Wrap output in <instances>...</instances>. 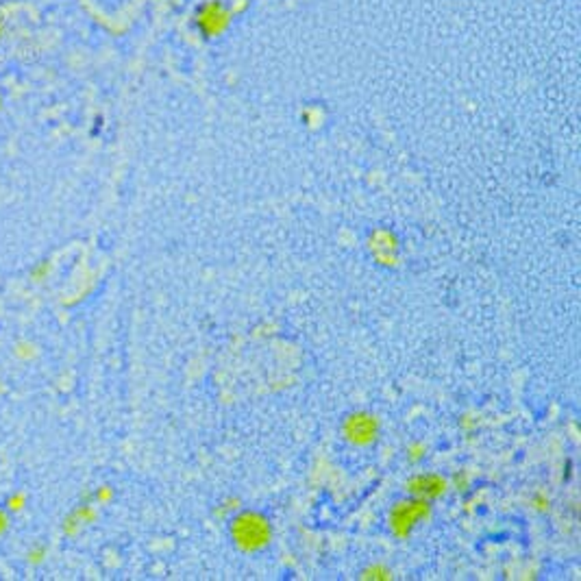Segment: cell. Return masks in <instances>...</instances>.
I'll return each mask as SVG.
<instances>
[{
    "label": "cell",
    "instance_id": "cell-1",
    "mask_svg": "<svg viewBox=\"0 0 581 581\" xmlns=\"http://www.w3.org/2000/svg\"><path fill=\"white\" fill-rule=\"evenodd\" d=\"M231 15L233 13L222 5L220 0H207V3H203L196 9L194 22H196L198 31L203 33L207 39H211V37H218L229 29Z\"/></svg>",
    "mask_w": 581,
    "mask_h": 581
},
{
    "label": "cell",
    "instance_id": "cell-2",
    "mask_svg": "<svg viewBox=\"0 0 581 581\" xmlns=\"http://www.w3.org/2000/svg\"><path fill=\"white\" fill-rule=\"evenodd\" d=\"M235 535H237V542L247 549H257L266 542L268 538V529L263 525V521H255L251 516L247 518H240L237 521V529H235Z\"/></svg>",
    "mask_w": 581,
    "mask_h": 581
}]
</instances>
